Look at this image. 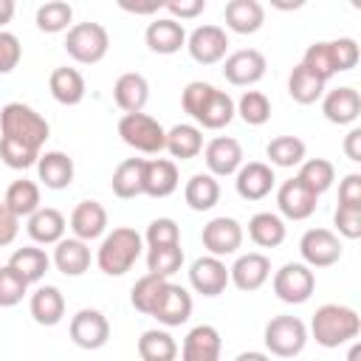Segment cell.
<instances>
[{"instance_id":"cell-1","label":"cell","mask_w":361,"mask_h":361,"mask_svg":"<svg viewBox=\"0 0 361 361\" xmlns=\"http://www.w3.org/2000/svg\"><path fill=\"white\" fill-rule=\"evenodd\" d=\"M358 333H361V316L353 307L336 305V302L316 307V313L310 319V330H307V336H313V341L327 350L355 341Z\"/></svg>"},{"instance_id":"cell-2","label":"cell","mask_w":361,"mask_h":361,"mask_svg":"<svg viewBox=\"0 0 361 361\" xmlns=\"http://www.w3.org/2000/svg\"><path fill=\"white\" fill-rule=\"evenodd\" d=\"M141 251H144V237L130 226H118L102 237V245L96 251V265L107 276H124L138 262Z\"/></svg>"},{"instance_id":"cell-3","label":"cell","mask_w":361,"mask_h":361,"mask_svg":"<svg viewBox=\"0 0 361 361\" xmlns=\"http://www.w3.org/2000/svg\"><path fill=\"white\" fill-rule=\"evenodd\" d=\"M0 133L11 141H20V144L39 152L51 135V124L34 107H28L23 102H8L0 110Z\"/></svg>"},{"instance_id":"cell-4","label":"cell","mask_w":361,"mask_h":361,"mask_svg":"<svg viewBox=\"0 0 361 361\" xmlns=\"http://www.w3.org/2000/svg\"><path fill=\"white\" fill-rule=\"evenodd\" d=\"M65 51L79 65H96L110 51V34L102 23H73L65 37Z\"/></svg>"},{"instance_id":"cell-5","label":"cell","mask_w":361,"mask_h":361,"mask_svg":"<svg viewBox=\"0 0 361 361\" xmlns=\"http://www.w3.org/2000/svg\"><path fill=\"white\" fill-rule=\"evenodd\" d=\"M118 135L127 147L144 155H158L166 141V130L149 113H124L118 118Z\"/></svg>"},{"instance_id":"cell-6","label":"cell","mask_w":361,"mask_h":361,"mask_svg":"<svg viewBox=\"0 0 361 361\" xmlns=\"http://www.w3.org/2000/svg\"><path fill=\"white\" fill-rule=\"evenodd\" d=\"M262 341H265L268 355L293 358V355H299V353L305 350V344H307V324H305L299 316H274V319L265 324Z\"/></svg>"},{"instance_id":"cell-7","label":"cell","mask_w":361,"mask_h":361,"mask_svg":"<svg viewBox=\"0 0 361 361\" xmlns=\"http://www.w3.org/2000/svg\"><path fill=\"white\" fill-rule=\"evenodd\" d=\"M271 288L279 302L285 305H305L316 290V274L305 262H285L279 271H274Z\"/></svg>"},{"instance_id":"cell-8","label":"cell","mask_w":361,"mask_h":361,"mask_svg":"<svg viewBox=\"0 0 361 361\" xmlns=\"http://www.w3.org/2000/svg\"><path fill=\"white\" fill-rule=\"evenodd\" d=\"M299 254L307 268H330L341 259L344 245L330 228H307L299 240Z\"/></svg>"},{"instance_id":"cell-9","label":"cell","mask_w":361,"mask_h":361,"mask_svg":"<svg viewBox=\"0 0 361 361\" xmlns=\"http://www.w3.org/2000/svg\"><path fill=\"white\" fill-rule=\"evenodd\" d=\"M68 333H71V341L79 350H102L110 341V322H107V316L102 310L82 307V310H76L71 316Z\"/></svg>"},{"instance_id":"cell-10","label":"cell","mask_w":361,"mask_h":361,"mask_svg":"<svg viewBox=\"0 0 361 361\" xmlns=\"http://www.w3.org/2000/svg\"><path fill=\"white\" fill-rule=\"evenodd\" d=\"M186 51L197 65H217L226 59L228 34L223 25H197L192 34H186Z\"/></svg>"},{"instance_id":"cell-11","label":"cell","mask_w":361,"mask_h":361,"mask_svg":"<svg viewBox=\"0 0 361 361\" xmlns=\"http://www.w3.org/2000/svg\"><path fill=\"white\" fill-rule=\"evenodd\" d=\"M200 240H203V248L209 251V257L223 259V257H231V254L240 251V245H243V226L234 217L220 214V217H212L203 226Z\"/></svg>"},{"instance_id":"cell-12","label":"cell","mask_w":361,"mask_h":361,"mask_svg":"<svg viewBox=\"0 0 361 361\" xmlns=\"http://www.w3.org/2000/svg\"><path fill=\"white\" fill-rule=\"evenodd\" d=\"M265 71H268V62H265L262 51H257V48H240L223 59V76L234 87L257 85L265 76Z\"/></svg>"},{"instance_id":"cell-13","label":"cell","mask_w":361,"mask_h":361,"mask_svg":"<svg viewBox=\"0 0 361 361\" xmlns=\"http://www.w3.org/2000/svg\"><path fill=\"white\" fill-rule=\"evenodd\" d=\"M243 144L231 135H217L203 147V161L212 178H228L237 175V169L245 164L243 161Z\"/></svg>"},{"instance_id":"cell-14","label":"cell","mask_w":361,"mask_h":361,"mask_svg":"<svg viewBox=\"0 0 361 361\" xmlns=\"http://www.w3.org/2000/svg\"><path fill=\"white\" fill-rule=\"evenodd\" d=\"M271 279V259L259 251H248V254H240L234 259V265L228 268V282L243 290V293H251V290H259L265 282Z\"/></svg>"},{"instance_id":"cell-15","label":"cell","mask_w":361,"mask_h":361,"mask_svg":"<svg viewBox=\"0 0 361 361\" xmlns=\"http://www.w3.org/2000/svg\"><path fill=\"white\" fill-rule=\"evenodd\" d=\"M276 186V175H274V166H268L265 161H248L237 169L234 175V189L243 200H262L274 192Z\"/></svg>"},{"instance_id":"cell-16","label":"cell","mask_w":361,"mask_h":361,"mask_svg":"<svg viewBox=\"0 0 361 361\" xmlns=\"http://www.w3.org/2000/svg\"><path fill=\"white\" fill-rule=\"evenodd\" d=\"M316 203H319V197L296 175L282 180L276 189V209L288 220H307L316 212Z\"/></svg>"},{"instance_id":"cell-17","label":"cell","mask_w":361,"mask_h":361,"mask_svg":"<svg viewBox=\"0 0 361 361\" xmlns=\"http://www.w3.org/2000/svg\"><path fill=\"white\" fill-rule=\"evenodd\" d=\"M189 285L200 296H220L228 288V268L217 257H197L189 265Z\"/></svg>"},{"instance_id":"cell-18","label":"cell","mask_w":361,"mask_h":361,"mask_svg":"<svg viewBox=\"0 0 361 361\" xmlns=\"http://www.w3.org/2000/svg\"><path fill=\"white\" fill-rule=\"evenodd\" d=\"M223 338L214 324H195L180 344V361H220Z\"/></svg>"},{"instance_id":"cell-19","label":"cell","mask_w":361,"mask_h":361,"mask_svg":"<svg viewBox=\"0 0 361 361\" xmlns=\"http://www.w3.org/2000/svg\"><path fill=\"white\" fill-rule=\"evenodd\" d=\"M144 42L152 54H161V56H169V54H178L180 48H186V31H183V23L172 20V17H155L147 31H144Z\"/></svg>"},{"instance_id":"cell-20","label":"cell","mask_w":361,"mask_h":361,"mask_svg":"<svg viewBox=\"0 0 361 361\" xmlns=\"http://www.w3.org/2000/svg\"><path fill=\"white\" fill-rule=\"evenodd\" d=\"M73 175H76V166H73V158L62 149H48V152H39L37 158V178L45 189H68L73 183Z\"/></svg>"},{"instance_id":"cell-21","label":"cell","mask_w":361,"mask_h":361,"mask_svg":"<svg viewBox=\"0 0 361 361\" xmlns=\"http://www.w3.org/2000/svg\"><path fill=\"white\" fill-rule=\"evenodd\" d=\"M68 226H71L73 237L82 240V243L99 240L107 231V209L99 200H82V203L73 206Z\"/></svg>"},{"instance_id":"cell-22","label":"cell","mask_w":361,"mask_h":361,"mask_svg":"<svg viewBox=\"0 0 361 361\" xmlns=\"http://www.w3.org/2000/svg\"><path fill=\"white\" fill-rule=\"evenodd\" d=\"M322 113L330 124H353L358 116H361V96L355 87L350 85H341V87H333L322 96Z\"/></svg>"},{"instance_id":"cell-23","label":"cell","mask_w":361,"mask_h":361,"mask_svg":"<svg viewBox=\"0 0 361 361\" xmlns=\"http://www.w3.org/2000/svg\"><path fill=\"white\" fill-rule=\"evenodd\" d=\"M25 231L28 237L37 243V245H56L62 237H65V228H68V220L59 209H51V206H39L31 217H25Z\"/></svg>"},{"instance_id":"cell-24","label":"cell","mask_w":361,"mask_h":361,"mask_svg":"<svg viewBox=\"0 0 361 361\" xmlns=\"http://www.w3.org/2000/svg\"><path fill=\"white\" fill-rule=\"evenodd\" d=\"M189 316H192V293L183 285L169 282L152 319H158V324H164V327H180L189 322Z\"/></svg>"},{"instance_id":"cell-25","label":"cell","mask_w":361,"mask_h":361,"mask_svg":"<svg viewBox=\"0 0 361 361\" xmlns=\"http://www.w3.org/2000/svg\"><path fill=\"white\" fill-rule=\"evenodd\" d=\"M113 102L124 113H144V107L149 102V82L144 79V73H138V71L121 73L113 85Z\"/></svg>"},{"instance_id":"cell-26","label":"cell","mask_w":361,"mask_h":361,"mask_svg":"<svg viewBox=\"0 0 361 361\" xmlns=\"http://www.w3.org/2000/svg\"><path fill=\"white\" fill-rule=\"evenodd\" d=\"M180 183L178 164L169 158H144V195L149 197H169Z\"/></svg>"},{"instance_id":"cell-27","label":"cell","mask_w":361,"mask_h":361,"mask_svg":"<svg viewBox=\"0 0 361 361\" xmlns=\"http://www.w3.org/2000/svg\"><path fill=\"white\" fill-rule=\"evenodd\" d=\"M31 319L42 327H54L65 319V296L56 285H39L28 299Z\"/></svg>"},{"instance_id":"cell-28","label":"cell","mask_w":361,"mask_h":361,"mask_svg":"<svg viewBox=\"0 0 361 361\" xmlns=\"http://www.w3.org/2000/svg\"><path fill=\"white\" fill-rule=\"evenodd\" d=\"M223 20L234 34H257L265 23V8L259 0H228L223 8Z\"/></svg>"},{"instance_id":"cell-29","label":"cell","mask_w":361,"mask_h":361,"mask_svg":"<svg viewBox=\"0 0 361 361\" xmlns=\"http://www.w3.org/2000/svg\"><path fill=\"white\" fill-rule=\"evenodd\" d=\"M51 262L62 276H82L90 268V245L76 237H62L54 248Z\"/></svg>"},{"instance_id":"cell-30","label":"cell","mask_w":361,"mask_h":361,"mask_svg":"<svg viewBox=\"0 0 361 361\" xmlns=\"http://www.w3.org/2000/svg\"><path fill=\"white\" fill-rule=\"evenodd\" d=\"M48 90H51V96H54L59 104L73 107V104H79V102L85 99L87 85H85V76H82L76 68L59 65V68H54L51 76H48Z\"/></svg>"},{"instance_id":"cell-31","label":"cell","mask_w":361,"mask_h":361,"mask_svg":"<svg viewBox=\"0 0 361 361\" xmlns=\"http://www.w3.org/2000/svg\"><path fill=\"white\" fill-rule=\"evenodd\" d=\"M25 285H37L45 274H48V268H51V257L42 251V248H37V245H23V248H17L11 257H8V262H6Z\"/></svg>"},{"instance_id":"cell-32","label":"cell","mask_w":361,"mask_h":361,"mask_svg":"<svg viewBox=\"0 0 361 361\" xmlns=\"http://www.w3.org/2000/svg\"><path fill=\"white\" fill-rule=\"evenodd\" d=\"M164 149L178 161L197 158L203 152V130L197 124H175L166 130Z\"/></svg>"},{"instance_id":"cell-33","label":"cell","mask_w":361,"mask_h":361,"mask_svg":"<svg viewBox=\"0 0 361 361\" xmlns=\"http://www.w3.org/2000/svg\"><path fill=\"white\" fill-rule=\"evenodd\" d=\"M110 189L121 200H133L144 195V158H124L110 178Z\"/></svg>"},{"instance_id":"cell-34","label":"cell","mask_w":361,"mask_h":361,"mask_svg":"<svg viewBox=\"0 0 361 361\" xmlns=\"http://www.w3.org/2000/svg\"><path fill=\"white\" fill-rule=\"evenodd\" d=\"M183 200L192 212H209L220 203V183L209 172H195L183 186Z\"/></svg>"},{"instance_id":"cell-35","label":"cell","mask_w":361,"mask_h":361,"mask_svg":"<svg viewBox=\"0 0 361 361\" xmlns=\"http://www.w3.org/2000/svg\"><path fill=\"white\" fill-rule=\"evenodd\" d=\"M285 220L274 212H257L248 220V240L259 248H279L285 243Z\"/></svg>"},{"instance_id":"cell-36","label":"cell","mask_w":361,"mask_h":361,"mask_svg":"<svg viewBox=\"0 0 361 361\" xmlns=\"http://www.w3.org/2000/svg\"><path fill=\"white\" fill-rule=\"evenodd\" d=\"M231 118H234V99L226 90H217L214 87L212 96L206 99L203 110L197 113L195 124L200 130H223L226 124H231Z\"/></svg>"},{"instance_id":"cell-37","label":"cell","mask_w":361,"mask_h":361,"mask_svg":"<svg viewBox=\"0 0 361 361\" xmlns=\"http://www.w3.org/2000/svg\"><path fill=\"white\" fill-rule=\"evenodd\" d=\"M6 209L14 214V217H31L37 209H39V183L28 180V178H20V180H11L8 189H6V197H3Z\"/></svg>"},{"instance_id":"cell-38","label":"cell","mask_w":361,"mask_h":361,"mask_svg":"<svg viewBox=\"0 0 361 361\" xmlns=\"http://www.w3.org/2000/svg\"><path fill=\"white\" fill-rule=\"evenodd\" d=\"M138 358L141 361H175L178 358V341L169 336V330H144L138 338Z\"/></svg>"},{"instance_id":"cell-39","label":"cell","mask_w":361,"mask_h":361,"mask_svg":"<svg viewBox=\"0 0 361 361\" xmlns=\"http://www.w3.org/2000/svg\"><path fill=\"white\" fill-rule=\"evenodd\" d=\"M324 85L319 76H313L302 62L293 65L290 76H288V96L296 102V104H316L322 96H324Z\"/></svg>"},{"instance_id":"cell-40","label":"cell","mask_w":361,"mask_h":361,"mask_svg":"<svg viewBox=\"0 0 361 361\" xmlns=\"http://www.w3.org/2000/svg\"><path fill=\"white\" fill-rule=\"evenodd\" d=\"M305 152H307V147H305V141L299 135H276L265 147L268 166H282V169L299 166L305 161Z\"/></svg>"},{"instance_id":"cell-41","label":"cell","mask_w":361,"mask_h":361,"mask_svg":"<svg viewBox=\"0 0 361 361\" xmlns=\"http://www.w3.org/2000/svg\"><path fill=\"white\" fill-rule=\"evenodd\" d=\"M166 285H169V279L144 274L141 279H135V285H133V290H130V305H133L138 313L152 316L155 307H158V302H161V296H164V290H166Z\"/></svg>"},{"instance_id":"cell-42","label":"cell","mask_w":361,"mask_h":361,"mask_svg":"<svg viewBox=\"0 0 361 361\" xmlns=\"http://www.w3.org/2000/svg\"><path fill=\"white\" fill-rule=\"evenodd\" d=\"M296 178L319 197V195H324V192L333 186V180H336V166H333V161H327V158H305V161L299 164Z\"/></svg>"},{"instance_id":"cell-43","label":"cell","mask_w":361,"mask_h":361,"mask_svg":"<svg viewBox=\"0 0 361 361\" xmlns=\"http://www.w3.org/2000/svg\"><path fill=\"white\" fill-rule=\"evenodd\" d=\"M71 20H73V6L65 3V0H48L37 8L34 14V23L39 31L45 34H59V31H68L71 28Z\"/></svg>"},{"instance_id":"cell-44","label":"cell","mask_w":361,"mask_h":361,"mask_svg":"<svg viewBox=\"0 0 361 361\" xmlns=\"http://www.w3.org/2000/svg\"><path fill=\"white\" fill-rule=\"evenodd\" d=\"M234 116H240L248 127H262L271 118V99L262 90H245L234 102Z\"/></svg>"},{"instance_id":"cell-45","label":"cell","mask_w":361,"mask_h":361,"mask_svg":"<svg viewBox=\"0 0 361 361\" xmlns=\"http://www.w3.org/2000/svg\"><path fill=\"white\" fill-rule=\"evenodd\" d=\"M183 265V248L180 245H164V248H147V274L169 279Z\"/></svg>"},{"instance_id":"cell-46","label":"cell","mask_w":361,"mask_h":361,"mask_svg":"<svg viewBox=\"0 0 361 361\" xmlns=\"http://www.w3.org/2000/svg\"><path fill=\"white\" fill-rule=\"evenodd\" d=\"M302 65H305L313 76H319L322 82H327L330 76H336L330 42H313V45H307V51H305V56H302Z\"/></svg>"},{"instance_id":"cell-47","label":"cell","mask_w":361,"mask_h":361,"mask_svg":"<svg viewBox=\"0 0 361 361\" xmlns=\"http://www.w3.org/2000/svg\"><path fill=\"white\" fill-rule=\"evenodd\" d=\"M147 248H164V245H180V226L172 217H155L144 231Z\"/></svg>"},{"instance_id":"cell-48","label":"cell","mask_w":361,"mask_h":361,"mask_svg":"<svg viewBox=\"0 0 361 361\" xmlns=\"http://www.w3.org/2000/svg\"><path fill=\"white\" fill-rule=\"evenodd\" d=\"M37 158L39 152L20 144V141H11L6 135H0V161L8 166V169H31L37 166Z\"/></svg>"},{"instance_id":"cell-49","label":"cell","mask_w":361,"mask_h":361,"mask_svg":"<svg viewBox=\"0 0 361 361\" xmlns=\"http://www.w3.org/2000/svg\"><path fill=\"white\" fill-rule=\"evenodd\" d=\"M330 54H333V65H336V73H344V71H353L361 59V51H358V42L353 37H338V39H330Z\"/></svg>"},{"instance_id":"cell-50","label":"cell","mask_w":361,"mask_h":361,"mask_svg":"<svg viewBox=\"0 0 361 361\" xmlns=\"http://www.w3.org/2000/svg\"><path fill=\"white\" fill-rule=\"evenodd\" d=\"M25 293H28V285H25L8 265H0V307H14V305H20Z\"/></svg>"},{"instance_id":"cell-51","label":"cell","mask_w":361,"mask_h":361,"mask_svg":"<svg viewBox=\"0 0 361 361\" xmlns=\"http://www.w3.org/2000/svg\"><path fill=\"white\" fill-rule=\"evenodd\" d=\"M333 226H336L338 237L358 240L361 237V206H338L333 212Z\"/></svg>"},{"instance_id":"cell-52","label":"cell","mask_w":361,"mask_h":361,"mask_svg":"<svg viewBox=\"0 0 361 361\" xmlns=\"http://www.w3.org/2000/svg\"><path fill=\"white\" fill-rule=\"evenodd\" d=\"M212 90H214V85H209V82H200V79L189 82V85L183 87V93H180V107H183V113H189L192 118H197V113L203 110V104H206V99L212 96Z\"/></svg>"},{"instance_id":"cell-53","label":"cell","mask_w":361,"mask_h":361,"mask_svg":"<svg viewBox=\"0 0 361 361\" xmlns=\"http://www.w3.org/2000/svg\"><path fill=\"white\" fill-rule=\"evenodd\" d=\"M23 59V45L11 31H0V73H11Z\"/></svg>"},{"instance_id":"cell-54","label":"cell","mask_w":361,"mask_h":361,"mask_svg":"<svg viewBox=\"0 0 361 361\" xmlns=\"http://www.w3.org/2000/svg\"><path fill=\"white\" fill-rule=\"evenodd\" d=\"M164 8L169 11V17L172 20H195L197 14H203L206 11V0H169V3H164Z\"/></svg>"},{"instance_id":"cell-55","label":"cell","mask_w":361,"mask_h":361,"mask_svg":"<svg viewBox=\"0 0 361 361\" xmlns=\"http://www.w3.org/2000/svg\"><path fill=\"white\" fill-rule=\"evenodd\" d=\"M338 206H361V175L350 172L338 183Z\"/></svg>"},{"instance_id":"cell-56","label":"cell","mask_w":361,"mask_h":361,"mask_svg":"<svg viewBox=\"0 0 361 361\" xmlns=\"http://www.w3.org/2000/svg\"><path fill=\"white\" fill-rule=\"evenodd\" d=\"M20 234V217H14L8 209L0 212V248L3 245H11Z\"/></svg>"},{"instance_id":"cell-57","label":"cell","mask_w":361,"mask_h":361,"mask_svg":"<svg viewBox=\"0 0 361 361\" xmlns=\"http://www.w3.org/2000/svg\"><path fill=\"white\" fill-rule=\"evenodd\" d=\"M344 155L358 164L361 161V127H353L347 135H344Z\"/></svg>"},{"instance_id":"cell-58","label":"cell","mask_w":361,"mask_h":361,"mask_svg":"<svg viewBox=\"0 0 361 361\" xmlns=\"http://www.w3.org/2000/svg\"><path fill=\"white\" fill-rule=\"evenodd\" d=\"M118 6L130 14H158L164 8V3H158V0H152V3H127V0H121Z\"/></svg>"},{"instance_id":"cell-59","label":"cell","mask_w":361,"mask_h":361,"mask_svg":"<svg viewBox=\"0 0 361 361\" xmlns=\"http://www.w3.org/2000/svg\"><path fill=\"white\" fill-rule=\"evenodd\" d=\"M14 0H0V31H3V25L6 23H11V17H14Z\"/></svg>"},{"instance_id":"cell-60","label":"cell","mask_w":361,"mask_h":361,"mask_svg":"<svg viewBox=\"0 0 361 361\" xmlns=\"http://www.w3.org/2000/svg\"><path fill=\"white\" fill-rule=\"evenodd\" d=\"M234 361H271V355H268V353H259V350H245V353H240Z\"/></svg>"},{"instance_id":"cell-61","label":"cell","mask_w":361,"mask_h":361,"mask_svg":"<svg viewBox=\"0 0 361 361\" xmlns=\"http://www.w3.org/2000/svg\"><path fill=\"white\" fill-rule=\"evenodd\" d=\"M353 347H350V355H347V361H358L361 358V344L358 341H350Z\"/></svg>"},{"instance_id":"cell-62","label":"cell","mask_w":361,"mask_h":361,"mask_svg":"<svg viewBox=\"0 0 361 361\" xmlns=\"http://www.w3.org/2000/svg\"><path fill=\"white\" fill-rule=\"evenodd\" d=\"M3 209H6V203H3V200H0V212H3Z\"/></svg>"}]
</instances>
